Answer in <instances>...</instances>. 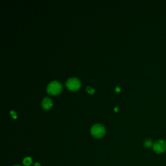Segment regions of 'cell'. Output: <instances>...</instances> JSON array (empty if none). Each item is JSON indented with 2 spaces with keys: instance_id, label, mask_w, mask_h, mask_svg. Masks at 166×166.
<instances>
[{
  "instance_id": "cell-1",
  "label": "cell",
  "mask_w": 166,
  "mask_h": 166,
  "mask_svg": "<svg viewBox=\"0 0 166 166\" xmlns=\"http://www.w3.org/2000/svg\"><path fill=\"white\" fill-rule=\"evenodd\" d=\"M90 132H91L92 135L94 137L96 138H100L103 137L106 132L104 127L102 124L101 123H95L90 129Z\"/></svg>"
},
{
  "instance_id": "cell-2",
  "label": "cell",
  "mask_w": 166,
  "mask_h": 166,
  "mask_svg": "<svg viewBox=\"0 0 166 166\" xmlns=\"http://www.w3.org/2000/svg\"><path fill=\"white\" fill-rule=\"evenodd\" d=\"M62 84L57 80H53L50 82L47 86V92L48 94L55 95L59 94L62 90Z\"/></svg>"
},
{
  "instance_id": "cell-3",
  "label": "cell",
  "mask_w": 166,
  "mask_h": 166,
  "mask_svg": "<svg viewBox=\"0 0 166 166\" xmlns=\"http://www.w3.org/2000/svg\"><path fill=\"white\" fill-rule=\"evenodd\" d=\"M153 149L157 154L164 153L166 150V141L164 139H160L157 140L154 143Z\"/></svg>"
},
{
  "instance_id": "cell-4",
  "label": "cell",
  "mask_w": 166,
  "mask_h": 166,
  "mask_svg": "<svg viewBox=\"0 0 166 166\" xmlns=\"http://www.w3.org/2000/svg\"><path fill=\"white\" fill-rule=\"evenodd\" d=\"M67 88L70 90H77L80 87V80L77 77H70L69 78L66 83Z\"/></svg>"
},
{
  "instance_id": "cell-5",
  "label": "cell",
  "mask_w": 166,
  "mask_h": 166,
  "mask_svg": "<svg viewBox=\"0 0 166 166\" xmlns=\"http://www.w3.org/2000/svg\"><path fill=\"white\" fill-rule=\"evenodd\" d=\"M41 105L44 109L48 110L52 107V105H53L52 100L51 99V98L48 97V96L45 97L42 101Z\"/></svg>"
},
{
  "instance_id": "cell-6",
  "label": "cell",
  "mask_w": 166,
  "mask_h": 166,
  "mask_svg": "<svg viewBox=\"0 0 166 166\" xmlns=\"http://www.w3.org/2000/svg\"><path fill=\"white\" fill-rule=\"evenodd\" d=\"M143 145H144V147L145 148H147V149H150V148H151L153 147V141L152 140H150V139H146L145 140V142L143 143Z\"/></svg>"
},
{
  "instance_id": "cell-7",
  "label": "cell",
  "mask_w": 166,
  "mask_h": 166,
  "mask_svg": "<svg viewBox=\"0 0 166 166\" xmlns=\"http://www.w3.org/2000/svg\"><path fill=\"white\" fill-rule=\"evenodd\" d=\"M23 164L25 166H30L33 164V160L31 157H27L23 160Z\"/></svg>"
},
{
  "instance_id": "cell-8",
  "label": "cell",
  "mask_w": 166,
  "mask_h": 166,
  "mask_svg": "<svg viewBox=\"0 0 166 166\" xmlns=\"http://www.w3.org/2000/svg\"><path fill=\"white\" fill-rule=\"evenodd\" d=\"M86 89H87V91L90 94H93L94 93V92H95L94 89L92 88L91 87L88 86V87H87Z\"/></svg>"
},
{
  "instance_id": "cell-9",
  "label": "cell",
  "mask_w": 166,
  "mask_h": 166,
  "mask_svg": "<svg viewBox=\"0 0 166 166\" xmlns=\"http://www.w3.org/2000/svg\"><path fill=\"white\" fill-rule=\"evenodd\" d=\"M10 114H11V115H12V117L14 118V119H16L17 118V115H16V113L15 111H14V110H11V112H10Z\"/></svg>"
},
{
  "instance_id": "cell-10",
  "label": "cell",
  "mask_w": 166,
  "mask_h": 166,
  "mask_svg": "<svg viewBox=\"0 0 166 166\" xmlns=\"http://www.w3.org/2000/svg\"><path fill=\"white\" fill-rule=\"evenodd\" d=\"M34 166H41V165H40L39 162H36L34 164Z\"/></svg>"
},
{
  "instance_id": "cell-11",
  "label": "cell",
  "mask_w": 166,
  "mask_h": 166,
  "mask_svg": "<svg viewBox=\"0 0 166 166\" xmlns=\"http://www.w3.org/2000/svg\"><path fill=\"white\" fill-rule=\"evenodd\" d=\"M115 91L119 92L120 91V88L119 87H116V88H115Z\"/></svg>"
},
{
  "instance_id": "cell-12",
  "label": "cell",
  "mask_w": 166,
  "mask_h": 166,
  "mask_svg": "<svg viewBox=\"0 0 166 166\" xmlns=\"http://www.w3.org/2000/svg\"><path fill=\"white\" fill-rule=\"evenodd\" d=\"M114 110H115V111H117V110H118V107H115L114 108Z\"/></svg>"
},
{
  "instance_id": "cell-13",
  "label": "cell",
  "mask_w": 166,
  "mask_h": 166,
  "mask_svg": "<svg viewBox=\"0 0 166 166\" xmlns=\"http://www.w3.org/2000/svg\"><path fill=\"white\" fill-rule=\"evenodd\" d=\"M14 166H20V165H14Z\"/></svg>"
}]
</instances>
